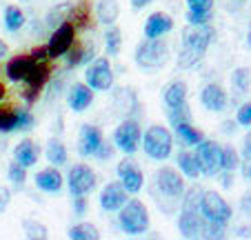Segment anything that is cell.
<instances>
[{
    "instance_id": "obj_24",
    "label": "cell",
    "mask_w": 251,
    "mask_h": 240,
    "mask_svg": "<svg viewBox=\"0 0 251 240\" xmlns=\"http://www.w3.org/2000/svg\"><path fill=\"white\" fill-rule=\"evenodd\" d=\"M96 14H98V20L102 25H114L118 20L120 7L116 0H98V7H96Z\"/></svg>"
},
{
    "instance_id": "obj_36",
    "label": "cell",
    "mask_w": 251,
    "mask_h": 240,
    "mask_svg": "<svg viewBox=\"0 0 251 240\" xmlns=\"http://www.w3.org/2000/svg\"><path fill=\"white\" fill-rule=\"evenodd\" d=\"M169 120H171V125L191 123V111H189V107H187V103L178 105V107H169Z\"/></svg>"
},
{
    "instance_id": "obj_2",
    "label": "cell",
    "mask_w": 251,
    "mask_h": 240,
    "mask_svg": "<svg viewBox=\"0 0 251 240\" xmlns=\"http://www.w3.org/2000/svg\"><path fill=\"white\" fill-rule=\"evenodd\" d=\"M169 60V47L160 38H147L136 47V65L142 69H158Z\"/></svg>"
},
{
    "instance_id": "obj_23",
    "label": "cell",
    "mask_w": 251,
    "mask_h": 240,
    "mask_svg": "<svg viewBox=\"0 0 251 240\" xmlns=\"http://www.w3.org/2000/svg\"><path fill=\"white\" fill-rule=\"evenodd\" d=\"M67 20L76 27V31H78V29H87L91 25V5L87 2V0L76 2V5L71 7L69 18H67Z\"/></svg>"
},
{
    "instance_id": "obj_45",
    "label": "cell",
    "mask_w": 251,
    "mask_h": 240,
    "mask_svg": "<svg viewBox=\"0 0 251 240\" xmlns=\"http://www.w3.org/2000/svg\"><path fill=\"white\" fill-rule=\"evenodd\" d=\"M9 203H11V191L7 187H0V213L9 207Z\"/></svg>"
},
{
    "instance_id": "obj_18",
    "label": "cell",
    "mask_w": 251,
    "mask_h": 240,
    "mask_svg": "<svg viewBox=\"0 0 251 240\" xmlns=\"http://www.w3.org/2000/svg\"><path fill=\"white\" fill-rule=\"evenodd\" d=\"M171 29H174V20H171L167 14L156 11V14H151L147 18V23H145V36L160 38V36H165V33H169Z\"/></svg>"
},
{
    "instance_id": "obj_52",
    "label": "cell",
    "mask_w": 251,
    "mask_h": 240,
    "mask_svg": "<svg viewBox=\"0 0 251 240\" xmlns=\"http://www.w3.org/2000/svg\"><path fill=\"white\" fill-rule=\"evenodd\" d=\"M245 176H247V178L251 180V165H249V167H247V169H245Z\"/></svg>"
},
{
    "instance_id": "obj_6",
    "label": "cell",
    "mask_w": 251,
    "mask_h": 240,
    "mask_svg": "<svg viewBox=\"0 0 251 240\" xmlns=\"http://www.w3.org/2000/svg\"><path fill=\"white\" fill-rule=\"evenodd\" d=\"M200 213L209 222H216V225H223V227L231 220V207L216 191H202V196H200Z\"/></svg>"
},
{
    "instance_id": "obj_34",
    "label": "cell",
    "mask_w": 251,
    "mask_h": 240,
    "mask_svg": "<svg viewBox=\"0 0 251 240\" xmlns=\"http://www.w3.org/2000/svg\"><path fill=\"white\" fill-rule=\"evenodd\" d=\"M69 11H71V5H69V2H62V5H58L56 9L49 11V16H47V25H49V27H53V25L65 23V20L69 18Z\"/></svg>"
},
{
    "instance_id": "obj_3",
    "label": "cell",
    "mask_w": 251,
    "mask_h": 240,
    "mask_svg": "<svg viewBox=\"0 0 251 240\" xmlns=\"http://www.w3.org/2000/svg\"><path fill=\"white\" fill-rule=\"evenodd\" d=\"M118 212H120L118 222H120L125 234L138 236V234H142V231H147L149 213H147V207H145L140 200H129V203H125Z\"/></svg>"
},
{
    "instance_id": "obj_22",
    "label": "cell",
    "mask_w": 251,
    "mask_h": 240,
    "mask_svg": "<svg viewBox=\"0 0 251 240\" xmlns=\"http://www.w3.org/2000/svg\"><path fill=\"white\" fill-rule=\"evenodd\" d=\"M14 156H16V162H20L23 167H33L38 162L40 149L33 140H23V142H18V147L14 149Z\"/></svg>"
},
{
    "instance_id": "obj_26",
    "label": "cell",
    "mask_w": 251,
    "mask_h": 240,
    "mask_svg": "<svg viewBox=\"0 0 251 240\" xmlns=\"http://www.w3.org/2000/svg\"><path fill=\"white\" fill-rule=\"evenodd\" d=\"M174 129H176L178 138H180L185 145H198V142L204 138L202 132H198V129H196L191 123H176Z\"/></svg>"
},
{
    "instance_id": "obj_17",
    "label": "cell",
    "mask_w": 251,
    "mask_h": 240,
    "mask_svg": "<svg viewBox=\"0 0 251 240\" xmlns=\"http://www.w3.org/2000/svg\"><path fill=\"white\" fill-rule=\"evenodd\" d=\"M67 100H69V107L74 109V111H85V109L94 103V89H91L89 85L76 82V85H71Z\"/></svg>"
},
{
    "instance_id": "obj_55",
    "label": "cell",
    "mask_w": 251,
    "mask_h": 240,
    "mask_svg": "<svg viewBox=\"0 0 251 240\" xmlns=\"http://www.w3.org/2000/svg\"><path fill=\"white\" fill-rule=\"evenodd\" d=\"M2 94H5V89H2V85H0V98H2Z\"/></svg>"
},
{
    "instance_id": "obj_42",
    "label": "cell",
    "mask_w": 251,
    "mask_h": 240,
    "mask_svg": "<svg viewBox=\"0 0 251 240\" xmlns=\"http://www.w3.org/2000/svg\"><path fill=\"white\" fill-rule=\"evenodd\" d=\"M191 11H211L213 9V0H187Z\"/></svg>"
},
{
    "instance_id": "obj_48",
    "label": "cell",
    "mask_w": 251,
    "mask_h": 240,
    "mask_svg": "<svg viewBox=\"0 0 251 240\" xmlns=\"http://www.w3.org/2000/svg\"><path fill=\"white\" fill-rule=\"evenodd\" d=\"M242 209L251 216V191H247L245 196H242Z\"/></svg>"
},
{
    "instance_id": "obj_50",
    "label": "cell",
    "mask_w": 251,
    "mask_h": 240,
    "mask_svg": "<svg viewBox=\"0 0 251 240\" xmlns=\"http://www.w3.org/2000/svg\"><path fill=\"white\" fill-rule=\"evenodd\" d=\"M223 132L225 133H233L236 132V125H233L231 120H227V123H223Z\"/></svg>"
},
{
    "instance_id": "obj_38",
    "label": "cell",
    "mask_w": 251,
    "mask_h": 240,
    "mask_svg": "<svg viewBox=\"0 0 251 240\" xmlns=\"http://www.w3.org/2000/svg\"><path fill=\"white\" fill-rule=\"evenodd\" d=\"M25 234H27V238L45 240L47 238V227L40 225V222H33V220H25Z\"/></svg>"
},
{
    "instance_id": "obj_12",
    "label": "cell",
    "mask_w": 251,
    "mask_h": 240,
    "mask_svg": "<svg viewBox=\"0 0 251 240\" xmlns=\"http://www.w3.org/2000/svg\"><path fill=\"white\" fill-rule=\"evenodd\" d=\"M156 185L169 198H182V193H185V180L171 167H162L156 171Z\"/></svg>"
},
{
    "instance_id": "obj_29",
    "label": "cell",
    "mask_w": 251,
    "mask_h": 240,
    "mask_svg": "<svg viewBox=\"0 0 251 240\" xmlns=\"http://www.w3.org/2000/svg\"><path fill=\"white\" fill-rule=\"evenodd\" d=\"M67 56V67H78L82 62L91 60L94 58V47H76V45H71V49L65 53Z\"/></svg>"
},
{
    "instance_id": "obj_16",
    "label": "cell",
    "mask_w": 251,
    "mask_h": 240,
    "mask_svg": "<svg viewBox=\"0 0 251 240\" xmlns=\"http://www.w3.org/2000/svg\"><path fill=\"white\" fill-rule=\"evenodd\" d=\"M100 142H102V133H100L98 127H94V125H82L80 129V138H78V151H80L82 156H94L96 151H98Z\"/></svg>"
},
{
    "instance_id": "obj_7",
    "label": "cell",
    "mask_w": 251,
    "mask_h": 240,
    "mask_svg": "<svg viewBox=\"0 0 251 240\" xmlns=\"http://www.w3.org/2000/svg\"><path fill=\"white\" fill-rule=\"evenodd\" d=\"M74 43H76V27H74L69 20H65V23L58 25V29L53 31L51 40H49V45H47L49 60H56V58L65 56Z\"/></svg>"
},
{
    "instance_id": "obj_46",
    "label": "cell",
    "mask_w": 251,
    "mask_h": 240,
    "mask_svg": "<svg viewBox=\"0 0 251 240\" xmlns=\"http://www.w3.org/2000/svg\"><path fill=\"white\" fill-rule=\"evenodd\" d=\"M87 209V203L82 196H74V212H76V216H82Z\"/></svg>"
},
{
    "instance_id": "obj_1",
    "label": "cell",
    "mask_w": 251,
    "mask_h": 240,
    "mask_svg": "<svg viewBox=\"0 0 251 240\" xmlns=\"http://www.w3.org/2000/svg\"><path fill=\"white\" fill-rule=\"evenodd\" d=\"M211 38H213L211 27H207V25H191V29H187L182 33V52L178 56V65L194 67L204 56Z\"/></svg>"
},
{
    "instance_id": "obj_27",
    "label": "cell",
    "mask_w": 251,
    "mask_h": 240,
    "mask_svg": "<svg viewBox=\"0 0 251 240\" xmlns=\"http://www.w3.org/2000/svg\"><path fill=\"white\" fill-rule=\"evenodd\" d=\"M178 167L182 169V174H185L187 178H198V176H200V165H198L196 154L180 151V154H178Z\"/></svg>"
},
{
    "instance_id": "obj_39",
    "label": "cell",
    "mask_w": 251,
    "mask_h": 240,
    "mask_svg": "<svg viewBox=\"0 0 251 240\" xmlns=\"http://www.w3.org/2000/svg\"><path fill=\"white\" fill-rule=\"evenodd\" d=\"M16 129V111L11 109H0V132H14Z\"/></svg>"
},
{
    "instance_id": "obj_43",
    "label": "cell",
    "mask_w": 251,
    "mask_h": 240,
    "mask_svg": "<svg viewBox=\"0 0 251 240\" xmlns=\"http://www.w3.org/2000/svg\"><path fill=\"white\" fill-rule=\"evenodd\" d=\"M238 123H240L242 127H249L251 125V103H245L238 109Z\"/></svg>"
},
{
    "instance_id": "obj_41",
    "label": "cell",
    "mask_w": 251,
    "mask_h": 240,
    "mask_svg": "<svg viewBox=\"0 0 251 240\" xmlns=\"http://www.w3.org/2000/svg\"><path fill=\"white\" fill-rule=\"evenodd\" d=\"M187 20H189V25H207L211 20V11H191L189 9Z\"/></svg>"
},
{
    "instance_id": "obj_28",
    "label": "cell",
    "mask_w": 251,
    "mask_h": 240,
    "mask_svg": "<svg viewBox=\"0 0 251 240\" xmlns=\"http://www.w3.org/2000/svg\"><path fill=\"white\" fill-rule=\"evenodd\" d=\"M45 156H47V160L51 162V165L60 167L67 162V149L65 145H62L60 140H56V138H51V140L47 142V149H45Z\"/></svg>"
},
{
    "instance_id": "obj_9",
    "label": "cell",
    "mask_w": 251,
    "mask_h": 240,
    "mask_svg": "<svg viewBox=\"0 0 251 240\" xmlns=\"http://www.w3.org/2000/svg\"><path fill=\"white\" fill-rule=\"evenodd\" d=\"M114 142L123 154L131 156L138 151V145H140V127H138L136 120H125L116 127L114 132Z\"/></svg>"
},
{
    "instance_id": "obj_33",
    "label": "cell",
    "mask_w": 251,
    "mask_h": 240,
    "mask_svg": "<svg viewBox=\"0 0 251 240\" xmlns=\"http://www.w3.org/2000/svg\"><path fill=\"white\" fill-rule=\"evenodd\" d=\"M7 176H9L11 185H14L16 189H23L25 180H27V167H23L20 162H11L9 169H7Z\"/></svg>"
},
{
    "instance_id": "obj_40",
    "label": "cell",
    "mask_w": 251,
    "mask_h": 240,
    "mask_svg": "<svg viewBox=\"0 0 251 240\" xmlns=\"http://www.w3.org/2000/svg\"><path fill=\"white\" fill-rule=\"evenodd\" d=\"M33 127V116L27 111V109H18L16 111V129L18 132H27V129Z\"/></svg>"
},
{
    "instance_id": "obj_37",
    "label": "cell",
    "mask_w": 251,
    "mask_h": 240,
    "mask_svg": "<svg viewBox=\"0 0 251 240\" xmlns=\"http://www.w3.org/2000/svg\"><path fill=\"white\" fill-rule=\"evenodd\" d=\"M249 69L247 67H240V69H236V74H233V87H236L240 94H245V91H249Z\"/></svg>"
},
{
    "instance_id": "obj_20",
    "label": "cell",
    "mask_w": 251,
    "mask_h": 240,
    "mask_svg": "<svg viewBox=\"0 0 251 240\" xmlns=\"http://www.w3.org/2000/svg\"><path fill=\"white\" fill-rule=\"evenodd\" d=\"M36 185H38V189H43V191H47V193H58L62 187V176L58 169L47 167V169L36 174Z\"/></svg>"
},
{
    "instance_id": "obj_10",
    "label": "cell",
    "mask_w": 251,
    "mask_h": 240,
    "mask_svg": "<svg viewBox=\"0 0 251 240\" xmlns=\"http://www.w3.org/2000/svg\"><path fill=\"white\" fill-rule=\"evenodd\" d=\"M71 196H87L96 189V174L87 165H74L67 176Z\"/></svg>"
},
{
    "instance_id": "obj_53",
    "label": "cell",
    "mask_w": 251,
    "mask_h": 240,
    "mask_svg": "<svg viewBox=\"0 0 251 240\" xmlns=\"http://www.w3.org/2000/svg\"><path fill=\"white\" fill-rule=\"evenodd\" d=\"M247 45L251 47V27H249V33H247Z\"/></svg>"
},
{
    "instance_id": "obj_51",
    "label": "cell",
    "mask_w": 251,
    "mask_h": 240,
    "mask_svg": "<svg viewBox=\"0 0 251 240\" xmlns=\"http://www.w3.org/2000/svg\"><path fill=\"white\" fill-rule=\"evenodd\" d=\"M7 53H9V47H7V45L2 43V40H0V58H5Z\"/></svg>"
},
{
    "instance_id": "obj_13",
    "label": "cell",
    "mask_w": 251,
    "mask_h": 240,
    "mask_svg": "<svg viewBox=\"0 0 251 240\" xmlns=\"http://www.w3.org/2000/svg\"><path fill=\"white\" fill-rule=\"evenodd\" d=\"M49 78V67L45 65V60H33V67L29 69L27 78L23 82H27V89H25V100L27 103H33L38 98V91L43 89V85Z\"/></svg>"
},
{
    "instance_id": "obj_30",
    "label": "cell",
    "mask_w": 251,
    "mask_h": 240,
    "mask_svg": "<svg viewBox=\"0 0 251 240\" xmlns=\"http://www.w3.org/2000/svg\"><path fill=\"white\" fill-rule=\"evenodd\" d=\"M69 236L71 240H98V229H96L94 225H89V222H82V225H76L69 229Z\"/></svg>"
},
{
    "instance_id": "obj_54",
    "label": "cell",
    "mask_w": 251,
    "mask_h": 240,
    "mask_svg": "<svg viewBox=\"0 0 251 240\" xmlns=\"http://www.w3.org/2000/svg\"><path fill=\"white\" fill-rule=\"evenodd\" d=\"M242 2H245V0H236V9L238 7H242Z\"/></svg>"
},
{
    "instance_id": "obj_15",
    "label": "cell",
    "mask_w": 251,
    "mask_h": 240,
    "mask_svg": "<svg viewBox=\"0 0 251 240\" xmlns=\"http://www.w3.org/2000/svg\"><path fill=\"white\" fill-rule=\"evenodd\" d=\"M127 203V191L120 183H109L100 193V207L104 212H118Z\"/></svg>"
},
{
    "instance_id": "obj_21",
    "label": "cell",
    "mask_w": 251,
    "mask_h": 240,
    "mask_svg": "<svg viewBox=\"0 0 251 240\" xmlns=\"http://www.w3.org/2000/svg\"><path fill=\"white\" fill-rule=\"evenodd\" d=\"M33 67V58L31 56H16L7 62V78L14 82H23L27 78L29 69Z\"/></svg>"
},
{
    "instance_id": "obj_35",
    "label": "cell",
    "mask_w": 251,
    "mask_h": 240,
    "mask_svg": "<svg viewBox=\"0 0 251 240\" xmlns=\"http://www.w3.org/2000/svg\"><path fill=\"white\" fill-rule=\"evenodd\" d=\"M240 165V156L233 147H223V171H233Z\"/></svg>"
},
{
    "instance_id": "obj_14",
    "label": "cell",
    "mask_w": 251,
    "mask_h": 240,
    "mask_svg": "<svg viewBox=\"0 0 251 240\" xmlns=\"http://www.w3.org/2000/svg\"><path fill=\"white\" fill-rule=\"evenodd\" d=\"M118 178H120V185L125 187L127 193H138L145 185V178H142V171L133 165L131 160H123L118 165Z\"/></svg>"
},
{
    "instance_id": "obj_19",
    "label": "cell",
    "mask_w": 251,
    "mask_h": 240,
    "mask_svg": "<svg viewBox=\"0 0 251 240\" xmlns=\"http://www.w3.org/2000/svg\"><path fill=\"white\" fill-rule=\"evenodd\" d=\"M200 100H202L204 109H209V111H223L225 105H227V94L223 91L220 85H207L200 94Z\"/></svg>"
},
{
    "instance_id": "obj_8",
    "label": "cell",
    "mask_w": 251,
    "mask_h": 240,
    "mask_svg": "<svg viewBox=\"0 0 251 240\" xmlns=\"http://www.w3.org/2000/svg\"><path fill=\"white\" fill-rule=\"evenodd\" d=\"M85 85H89L96 91H107L114 85V69H111L107 58H98L85 71Z\"/></svg>"
},
{
    "instance_id": "obj_44",
    "label": "cell",
    "mask_w": 251,
    "mask_h": 240,
    "mask_svg": "<svg viewBox=\"0 0 251 240\" xmlns=\"http://www.w3.org/2000/svg\"><path fill=\"white\" fill-rule=\"evenodd\" d=\"M94 156H98L100 160H107V158H111V156H114V147H111L109 142H100L98 151H96Z\"/></svg>"
},
{
    "instance_id": "obj_4",
    "label": "cell",
    "mask_w": 251,
    "mask_h": 240,
    "mask_svg": "<svg viewBox=\"0 0 251 240\" xmlns=\"http://www.w3.org/2000/svg\"><path fill=\"white\" fill-rule=\"evenodd\" d=\"M142 147H145V151H147L149 158L165 160V158H169L171 149H174V138H171V133L167 132L165 127L153 125V127H149L147 132H145Z\"/></svg>"
},
{
    "instance_id": "obj_31",
    "label": "cell",
    "mask_w": 251,
    "mask_h": 240,
    "mask_svg": "<svg viewBox=\"0 0 251 240\" xmlns=\"http://www.w3.org/2000/svg\"><path fill=\"white\" fill-rule=\"evenodd\" d=\"M25 25V14L23 9H18V7H7L5 9V27L7 31H18V29H23Z\"/></svg>"
},
{
    "instance_id": "obj_47",
    "label": "cell",
    "mask_w": 251,
    "mask_h": 240,
    "mask_svg": "<svg viewBox=\"0 0 251 240\" xmlns=\"http://www.w3.org/2000/svg\"><path fill=\"white\" fill-rule=\"evenodd\" d=\"M242 158L251 162V132L245 136V142H242Z\"/></svg>"
},
{
    "instance_id": "obj_11",
    "label": "cell",
    "mask_w": 251,
    "mask_h": 240,
    "mask_svg": "<svg viewBox=\"0 0 251 240\" xmlns=\"http://www.w3.org/2000/svg\"><path fill=\"white\" fill-rule=\"evenodd\" d=\"M178 229L182 238H204L207 231V218L200 213V209H182L178 218Z\"/></svg>"
},
{
    "instance_id": "obj_25",
    "label": "cell",
    "mask_w": 251,
    "mask_h": 240,
    "mask_svg": "<svg viewBox=\"0 0 251 240\" xmlns=\"http://www.w3.org/2000/svg\"><path fill=\"white\" fill-rule=\"evenodd\" d=\"M187 100V85L182 80H174L169 87L165 89V103L167 107H178Z\"/></svg>"
},
{
    "instance_id": "obj_49",
    "label": "cell",
    "mask_w": 251,
    "mask_h": 240,
    "mask_svg": "<svg viewBox=\"0 0 251 240\" xmlns=\"http://www.w3.org/2000/svg\"><path fill=\"white\" fill-rule=\"evenodd\" d=\"M149 2H153V0H131V7L133 9H142V7H147Z\"/></svg>"
},
{
    "instance_id": "obj_32",
    "label": "cell",
    "mask_w": 251,
    "mask_h": 240,
    "mask_svg": "<svg viewBox=\"0 0 251 240\" xmlns=\"http://www.w3.org/2000/svg\"><path fill=\"white\" fill-rule=\"evenodd\" d=\"M120 45H123V38H120V29H118V27L107 29V33H104V47H107V53H109V56H118Z\"/></svg>"
},
{
    "instance_id": "obj_5",
    "label": "cell",
    "mask_w": 251,
    "mask_h": 240,
    "mask_svg": "<svg viewBox=\"0 0 251 240\" xmlns=\"http://www.w3.org/2000/svg\"><path fill=\"white\" fill-rule=\"evenodd\" d=\"M196 158H198V165H200V174L209 176H218L223 171V147L218 142L213 140H200L196 145Z\"/></svg>"
}]
</instances>
